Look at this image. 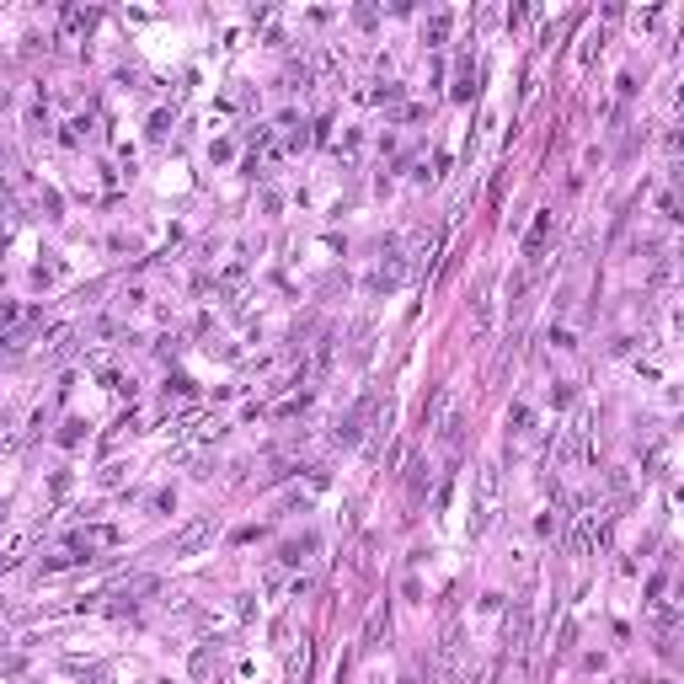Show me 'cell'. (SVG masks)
I'll return each mask as SVG.
<instances>
[{
    "label": "cell",
    "mask_w": 684,
    "mask_h": 684,
    "mask_svg": "<svg viewBox=\"0 0 684 684\" xmlns=\"http://www.w3.org/2000/svg\"><path fill=\"white\" fill-rule=\"evenodd\" d=\"M214 540H220V519H214V513H204V519L182 524V530L166 540V551H171V556H198L204 546H214Z\"/></svg>",
    "instance_id": "1"
},
{
    "label": "cell",
    "mask_w": 684,
    "mask_h": 684,
    "mask_svg": "<svg viewBox=\"0 0 684 684\" xmlns=\"http://www.w3.org/2000/svg\"><path fill=\"white\" fill-rule=\"evenodd\" d=\"M497 513V465H481L476 471V513H471V535H481Z\"/></svg>",
    "instance_id": "2"
},
{
    "label": "cell",
    "mask_w": 684,
    "mask_h": 684,
    "mask_svg": "<svg viewBox=\"0 0 684 684\" xmlns=\"http://www.w3.org/2000/svg\"><path fill=\"white\" fill-rule=\"evenodd\" d=\"M70 337H75V326H70V321H59L54 332H49V337L38 342V353H43V359H59V353L70 348Z\"/></svg>",
    "instance_id": "5"
},
{
    "label": "cell",
    "mask_w": 684,
    "mask_h": 684,
    "mask_svg": "<svg viewBox=\"0 0 684 684\" xmlns=\"http://www.w3.org/2000/svg\"><path fill=\"white\" fill-rule=\"evenodd\" d=\"M551 225H556V209H540L530 236H524V262H540V252H546V241H551Z\"/></svg>",
    "instance_id": "4"
},
{
    "label": "cell",
    "mask_w": 684,
    "mask_h": 684,
    "mask_svg": "<svg viewBox=\"0 0 684 684\" xmlns=\"http://www.w3.org/2000/svg\"><path fill=\"white\" fill-rule=\"evenodd\" d=\"M588 423H594V412L578 407V412H572V423L562 428V433H567V439H562V460H567V465H578V460L588 455Z\"/></svg>",
    "instance_id": "3"
}]
</instances>
